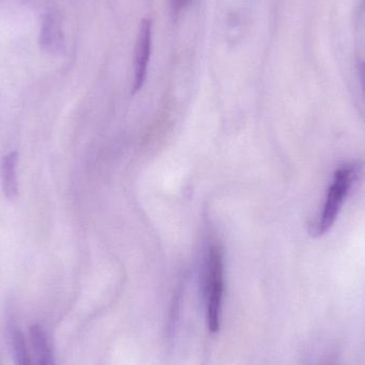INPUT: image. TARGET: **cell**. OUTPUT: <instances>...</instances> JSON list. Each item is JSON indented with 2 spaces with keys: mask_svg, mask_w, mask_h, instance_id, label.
<instances>
[{
  "mask_svg": "<svg viewBox=\"0 0 365 365\" xmlns=\"http://www.w3.org/2000/svg\"><path fill=\"white\" fill-rule=\"evenodd\" d=\"M41 47L49 53H59L64 48V36L58 14L48 11L43 16L40 31Z\"/></svg>",
  "mask_w": 365,
  "mask_h": 365,
  "instance_id": "cell-4",
  "label": "cell"
},
{
  "mask_svg": "<svg viewBox=\"0 0 365 365\" xmlns=\"http://www.w3.org/2000/svg\"><path fill=\"white\" fill-rule=\"evenodd\" d=\"M361 9L362 10H364L365 9V0H362L361 1Z\"/></svg>",
  "mask_w": 365,
  "mask_h": 365,
  "instance_id": "cell-10",
  "label": "cell"
},
{
  "mask_svg": "<svg viewBox=\"0 0 365 365\" xmlns=\"http://www.w3.org/2000/svg\"><path fill=\"white\" fill-rule=\"evenodd\" d=\"M359 173L360 166L358 164L344 165L334 173L323 210L319 218L310 225V233L313 236L324 235L331 229Z\"/></svg>",
  "mask_w": 365,
  "mask_h": 365,
  "instance_id": "cell-1",
  "label": "cell"
},
{
  "mask_svg": "<svg viewBox=\"0 0 365 365\" xmlns=\"http://www.w3.org/2000/svg\"><path fill=\"white\" fill-rule=\"evenodd\" d=\"M11 344H12L13 359L15 365H34L25 336L21 331L16 329L12 332Z\"/></svg>",
  "mask_w": 365,
  "mask_h": 365,
  "instance_id": "cell-7",
  "label": "cell"
},
{
  "mask_svg": "<svg viewBox=\"0 0 365 365\" xmlns=\"http://www.w3.org/2000/svg\"><path fill=\"white\" fill-rule=\"evenodd\" d=\"M30 338H31L36 365H56L53 349L49 344L46 332L43 330V328L38 325L31 327Z\"/></svg>",
  "mask_w": 365,
  "mask_h": 365,
  "instance_id": "cell-6",
  "label": "cell"
},
{
  "mask_svg": "<svg viewBox=\"0 0 365 365\" xmlns=\"http://www.w3.org/2000/svg\"><path fill=\"white\" fill-rule=\"evenodd\" d=\"M203 281L208 329L212 334H216L220 329L221 304L225 291L223 255L218 245H212L208 249L204 262Z\"/></svg>",
  "mask_w": 365,
  "mask_h": 365,
  "instance_id": "cell-2",
  "label": "cell"
},
{
  "mask_svg": "<svg viewBox=\"0 0 365 365\" xmlns=\"http://www.w3.org/2000/svg\"><path fill=\"white\" fill-rule=\"evenodd\" d=\"M17 167H19V154L11 152L6 154L0 164V178L4 197L14 200L19 195V180H17Z\"/></svg>",
  "mask_w": 365,
  "mask_h": 365,
  "instance_id": "cell-5",
  "label": "cell"
},
{
  "mask_svg": "<svg viewBox=\"0 0 365 365\" xmlns=\"http://www.w3.org/2000/svg\"><path fill=\"white\" fill-rule=\"evenodd\" d=\"M362 75H364V81L365 85V63L364 64V66H362Z\"/></svg>",
  "mask_w": 365,
  "mask_h": 365,
  "instance_id": "cell-9",
  "label": "cell"
},
{
  "mask_svg": "<svg viewBox=\"0 0 365 365\" xmlns=\"http://www.w3.org/2000/svg\"><path fill=\"white\" fill-rule=\"evenodd\" d=\"M191 2H192V0H170L173 16H178V15L181 14L185 9L190 6Z\"/></svg>",
  "mask_w": 365,
  "mask_h": 365,
  "instance_id": "cell-8",
  "label": "cell"
},
{
  "mask_svg": "<svg viewBox=\"0 0 365 365\" xmlns=\"http://www.w3.org/2000/svg\"><path fill=\"white\" fill-rule=\"evenodd\" d=\"M153 43V24L149 19L141 21L137 36L136 47H135L134 59V83L133 92L136 93L145 85L147 79L148 68L152 53Z\"/></svg>",
  "mask_w": 365,
  "mask_h": 365,
  "instance_id": "cell-3",
  "label": "cell"
}]
</instances>
